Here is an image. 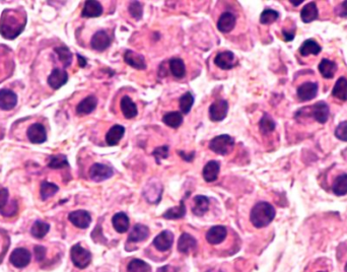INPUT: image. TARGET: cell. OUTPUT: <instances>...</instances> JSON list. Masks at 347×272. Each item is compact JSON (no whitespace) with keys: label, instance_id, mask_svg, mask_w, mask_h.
I'll return each mask as SVG.
<instances>
[{"label":"cell","instance_id":"obj_2","mask_svg":"<svg viewBox=\"0 0 347 272\" xmlns=\"http://www.w3.org/2000/svg\"><path fill=\"white\" fill-rule=\"evenodd\" d=\"M276 214L275 208L266 201H260L255 204L250 214V220L257 228L267 226L272 222Z\"/></svg>","mask_w":347,"mask_h":272},{"label":"cell","instance_id":"obj_20","mask_svg":"<svg viewBox=\"0 0 347 272\" xmlns=\"http://www.w3.org/2000/svg\"><path fill=\"white\" fill-rule=\"evenodd\" d=\"M162 187L158 182L152 183V181L146 186L144 190V195L146 199L150 203H158L162 197Z\"/></svg>","mask_w":347,"mask_h":272},{"label":"cell","instance_id":"obj_6","mask_svg":"<svg viewBox=\"0 0 347 272\" xmlns=\"http://www.w3.org/2000/svg\"><path fill=\"white\" fill-rule=\"evenodd\" d=\"M210 118L212 121H222L228 112V103L226 100H216L210 107Z\"/></svg>","mask_w":347,"mask_h":272},{"label":"cell","instance_id":"obj_28","mask_svg":"<svg viewBox=\"0 0 347 272\" xmlns=\"http://www.w3.org/2000/svg\"><path fill=\"white\" fill-rule=\"evenodd\" d=\"M318 70H319L321 76L324 78L331 80V78H334V76H335V74H336V72L338 70V66H337L336 62H334L332 60H329L327 58H324L319 63Z\"/></svg>","mask_w":347,"mask_h":272},{"label":"cell","instance_id":"obj_42","mask_svg":"<svg viewBox=\"0 0 347 272\" xmlns=\"http://www.w3.org/2000/svg\"><path fill=\"white\" fill-rule=\"evenodd\" d=\"M128 272H150V266L140 259H133L127 266Z\"/></svg>","mask_w":347,"mask_h":272},{"label":"cell","instance_id":"obj_30","mask_svg":"<svg viewBox=\"0 0 347 272\" xmlns=\"http://www.w3.org/2000/svg\"><path fill=\"white\" fill-rule=\"evenodd\" d=\"M210 208V199L204 195H197L193 198L192 212L197 216H204Z\"/></svg>","mask_w":347,"mask_h":272},{"label":"cell","instance_id":"obj_59","mask_svg":"<svg viewBox=\"0 0 347 272\" xmlns=\"http://www.w3.org/2000/svg\"><path fill=\"white\" fill-rule=\"evenodd\" d=\"M318 272H325V271H318Z\"/></svg>","mask_w":347,"mask_h":272},{"label":"cell","instance_id":"obj_9","mask_svg":"<svg viewBox=\"0 0 347 272\" xmlns=\"http://www.w3.org/2000/svg\"><path fill=\"white\" fill-rule=\"evenodd\" d=\"M68 220L74 226L84 230L88 228L90 224H92V216L86 210H76L69 214L68 216Z\"/></svg>","mask_w":347,"mask_h":272},{"label":"cell","instance_id":"obj_7","mask_svg":"<svg viewBox=\"0 0 347 272\" xmlns=\"http://www.w3.org/2000/svg\"><path fill=\"white\" fill-rule=\"evenodd\" d=\"M28 140L34 144H41L47 140V132L45 127L40 123L32 124L26 131Z\"/></svg>","mask_w":347,"mask_h":272},{"label":"cell","instance_id":"obj_15","mask_svg":"<svg viewBox=\"0 0 347 272\" xmlns=\"http://www.w3.org/2000/svg\"><path fill=\"white\" fill-rule=\"evenodd\" d=\"M228 230L224 226H214L206 232V241L212 245H218L226 238Z\"/></svg>","mask_w":347,"mask_h":272},{"label":"cell","instance_id":"obj_52","mask_svg":"<svg viewBox=\"0 0 347 272\" xmlns=\"http://www.w3.org/2000/svg\"><path fill=\"white\" fill-rule=\"evenodd\" d=\"M282 35H284V39L286 42H290L294 39V35H296V30H286L284 28L282 30Z\"/></svg>","mask_w":347,"mask_h":272},{"label":"cell","instance_id":"obj_18","mask_svg":"<svg viewBox=\"0 0 347 272\" xmlns=\"http://www.w3.org/2000/svg\"><path fill=\"white\" fill-rule=\"evenodd\" d=\"M148 236H150L148 226L142 224H137L133 226V228L131 230L128 236V242L129 243L142 242L148 239Z\"/></svg>","mask_w":347,"mask_h":272},{"label":"cell","instance_id":"obj_4","mask_svg":"<svg viewBox=\"0 0 347 272\" xmlns=\"http://www.w3.org/2000/svg\"><path fill=\"white\" fill-rule=\"evenodd\" d=\"M70 257L74 266L80 269L86 268L92 262V253L82 248L80 244H76L72 248Z\"/></svg>","mask_w":347,"mask_h":272},{"label":"cell","instance_id":"obj_38","mask_svg":"<svg viewBox=\"0 0 347 272\" xmlns=\"http://www.w3.org/2000/svg\"><path fill=\"white\" fill-rule=\"evenodd\" d=\"M49 230H50V224L41 220H36L32 226L30 234L34 238H36V239H43V238L48 234Z\"/></svg>","mask_w":347,"mask_h":272},{"label":"cell","instance_id":"obj_3","mask_svg":"<svg viewBox=\"0 0 347 272\" xmlns=\"http://www.w3.org/2000/svg\"><path fill=\"white\" fill-rule=\"evenodd\" d=\"M234 146V140L228 134L218 135L210 142V148L218 154L228 156Z\"/></svg>","mask_w":347,"mask_h":272},{"label":"cell","instance_id":"obj_46","mask_svg":"<svg viewBox=\"0 0 347 272\" xmlns=\"http://www.w3.org/2000/svg\"><path fill=\"white\" fill-rule=\"evenodd\" d=\"M128 12L132 18H134L136 20H140L144 16V6L140 2H132L129 4Z\"/></svg>","mask_w":347,"mask_h":272},{"label":"cell","instance_id":"obj_29","mask_svg":"<svg viewBox=\"0 0 347 272\" xmlns=\"http://www.w3.org/2000/svg\"><path fill=\"white\" fill-rule=\"evenodd\" d=\"M321 51H322V47L317 41L313 39L306 40L298 49V52L302 57H306L310 55L317 56L321 53Z\"/></svg>","mask_w":347,"mask_h":272},{"label":"cell","instance_id":"obj_32","mask_svg":"<svg viewBox=\"0 0 347 272\" xmlns=\"http://www.w3.org/2000/svg\"><path fill=\"white\" fill-rule=\"evenodd\" d=\"M331 94L339 100H347V78L345 76H341L337 80Z\"/></svg>","mask_w":347,"mask_h":272},{"label":"cell","instance_id":"obj_14","mask_svg":"<svg viewBox=\"0 0 347 272\" xmlns=\"http://www.w3.org/2000/svg\"><path fill=\"white\" fill-rule=\"evenodd\" d=\"M18 104V96L8 88L0 90V109L4 111L12 110Z\"/></svg>","mask_w":347,"mask_h":272},{"label":"cell","instance_id":"obj_48","mask_svg":"<svg viewBox=\"0 0 347 272\" xmlns=\"http://www.w3.org/2000/svg\"><path fill=\"white\" fill-rule=\"evenodd\" d=\"M152 156L156 158V162H160V160H164L168 156V146H160L156 148L152 152Z\"/></svg>","mask_w":347,"mask_h":272},{"label":"cell","instance_id":"obj_19","mask_svg":"<svg viewBox=\"0 0 347 272\" xmlns=\"http://www.w3.org/2000/svg\"><path fill=\"white\" fill-rule=\"evenodd\" d=\"M214 63L220 70H230L236 66L234 54L230 51H224L218 53L214 58Z\"/></svg>","mask_w":347,"mask_h":272},{"label":"cell","instance_id":"obj_34","mask_svg":"<svg viewBox=\"0 0 347 272\" xmlns=\"http://www.w3.org/2000/svg\"><path fill=\"white\" fill-rule=\"evenodd\" d=\"M170 70L172 74L177 78H182L186 76V66L185 63L182 59L180 58H172L168 62Z\"/></svg>","mask_w":347,"mask_h":272},{"label":"cell","instance_id":"obj_37","mask_svg":"<svg viewBox=\"0 0 347 272\" xmlns=\"http://www.w3.org/2000/svg\"><path fill=\"white\" fill-rule=\"evenodd\" d=\"M332 191L337 196L347 194V174H341L335 179L332 185Z\"/></svg>","mask_w":347,"mask_h":272},{"label":"cell","instance_id":"obj_25","mask_svg":"<svg viewBox=\"0 0 347 272\" xmlns=\"http://www.w3.org/2000/svg\"><path fill=\"white\" fill-rule=\"evenodd\" d=\"M197 248V241L188 232H183L178 242V250L183 254H188Z\"/></svg>","mask_w":347,"mask_h":272},{"label":"cell","instance_id":"obj_36","mask_svg":"<svg viewBox=\"0 0 347 272\" xmlns=\"http://www.w3.org/2000/svg\"><path fill=\"white\" fill-rule=\"evenodd\" d=\"M54 52L57 54L58 59L61 61L64 68L70 66L72 62V53L66 46H59L54 49Z\"/></svg>","mask_w":347,"mask_h":272},{"label":"cell","instance_id":"obj_35","mask_svg":"<svg viewBox=\"0 0 347 272\" xmlns=\"http://www.w3.org/2000/svg\"><path fill=\"white\" fill-rule=\"evenodd\" d=\"M186 214V206H185V203H184V200H181L180 201V204H179V206H176V208H172L170 210H168L164 214V218L166 220H179V218H184Z\"/></svg>","mask_w":347,"mask_h":272},{"label":"cell","instance_id":"obj_26","mask_svg":"<svg viewBox=\"0 0 347 272\" xmlns=\"http://www.w3.org/2000/svg\"><path fill=\"white\" fill-rule=\"evenodd\" d=\"M124 134H125V127L119 124L112 126L106 134L107 144L110 146H117L120 142V140L123 138Z\"/></svg>","mask_w":347,"mask_h":272},{"label":"cell","instance_id":"obj_21","mask_svg":"<svg viewBox=\"0 0 347 272\" xmlns=\"http://www.w3.org/2000/svg\"><path fill=\"white\" fill-rule=\"evenodd\" d=\"M220 170V164L216 160L208 162L203 168V178L207 183H212L218 180Z\"/></svg>","mask_w":347,"mask_h":272},{"label":"cell","instance_id":"obj_8","mask_svg":"<svg viewBox=\"0 0 347 272\" xmlns=\"http://www.w3.org/2000/svg\"><path fill=\"white\" fill-rule=\"evenodd\" d=\"M319 86L317 82H306L300 84L296 90V94L300 100L302 102H308L314 100L318 94Z\"/></svg>","mask_w":347,"mask_h":272},{"label":"cell","instance_id":"obj_27","mask_svg":"<svg viewBox=\"0 0 347 272\" xmlns=\"http://www.w3.org/2000/svg\"><path fill=\"white\" fill-rule=\"evenodd\" d=\"M102 14V6L96 0H88L86 2L84 10L82 12V16L86 18H98Z\"/></svg>","mask_w":347,"mask_h":272},{"label":"cell","instance_id":"obj_56","mask_svg":"<svg viewBox=\"0 0 347 272\" xmlns=\"http://www.w3.org/2000/svg\"><path fill=\"white\" fill-rule=\"evenodd\" d=\"M290 4H292L294 6H296H296H298L300 4H302L304 2H302V0H300V2H294V0H290Z\"/></svg>","mask_w":347,"mask_h":272},{"label":"cell","instance_id":"obj_17","mask_svg":"<svg viewBox=\"0 0 347 272\" xmlns=\"http://www.w3.org/2000/svg\"><path fill=\"white\" fill-rule=\"evenodd\" d=\"M68 82V74L64 70L54 68L51 74L48 76V84L53 90H59Z\"/></svg>","mask_w":347,"mask_h":272},{"label":"cell","instance_id":"obj_1","mask_svg":"<svg viewBox=\"0 0 347 272\" xmlns=\"http://www.w3.org/2000/svg\"><path fill=\"white\" fill-rule=\"evenodd\" d=\"M26 24L24 12L18 10H6L0 18V35L4 39L14 40L22 32Z\"/></svg>","mask_w":347,"mask_h":272},{"label":"cell","instance_id":"obj_54","mask_svg":"<svg viewBox=\"0 0 347 272\" xmlns=\"http://www.w3.org/2000/svg\"><path fill=\"white\" fill-rule=\"evenodd\" d=\"M178 154L186 160V162H191L192 160H193V158H194V156H195V152H192V154H186V152H181V150H179L178 152Z\"/></svg>","mask_w":347,"mask_h":272},{"label":"cell","instance_id":"obj_45","mask_svg":"<svg viewBox=\"0 0 347 272\" xmlns=\"http://www.w3.org/2000/svg\"><path fill=\"white\" fill-rule=\"evenodd\" d=\"M280 18V12L271 8H266L260 16V22L262 24H271Z\"/></svg>","mask_w":347,"mask_h":272},{"label":"cell","instance_id":"obj_57","mask_svg":"<svg viewBox=\"0 0 347 272\" xmlns=\"http://www.w3.org/2000/svg\"><path fill=\"white\" fill-rule=\"evenodd\" d=\"M206 272H222L220 269H210L208 271Z\"/></svg>","mask_w":347,"mask_h":272},{"label":"cell","instance_id":"obj_43","mask_svg":"<svg viewBox=\"0 0 347 272\" xmlns=\"http://www.w3.org/2000/svg\"><path fill=\"white\" fill-rule=\"evenodd\" d=\"M275 127H276V124L274 120L272 119V117L265 113L259 122L260 132L262 134H268L270 132H273L275 130Z\"/></svg>","mask_w":347,"mask_h":272},{"label":"cell","instance_id":"obj_58","mask_svg":"<svg viewBox=\"0 0 347 272\" xmlns=\"http://www.w3.org/2000/svg\"><path fill=\"white\" fill-rule=\"evenodd\" d=\"M345 272H347V263H346V265H345Z\"/></svg>","mask_w":347,"mask_h":272},{"label":"cell","instance_id":"obj_40","mask_svg":"<svg viewBox=\"0 0 347 272\" xmlns=\"http://www.w3.org/2000/svg\"><path fill=\"white\" fill-rule=\"evenodd\" d=\"M58 191H59V187L56 184L44 181V182H42L41 187H40L41 199L47 200V199L51 198L52 196H54Z\"/></svg>","mask_w":347,"mask_h":272},{"label":"cell","instance_id":"obj_47","mask_svg":"<svg viewBox=\"0 0 347 272\" xmlns=\"http://www.w3.org/2000/svg\"><path fill=\"white\" fill-rule=\"evenodd\" d=\"M334 134L337 140L347 142V121H343L339 123L335 129Z\"/></svg>","mask_w":347,"mask_h":272},{"label":"cell","instance_id":"obj_12","mask_svg":"<svg viewBox=\"0 0 347 272\" xmlns=\"http://www.w3.org/2000/svg\"><path fill=\"white\" fill-rule=\"evenodd\" d=\"M174 234L170 230H162L154 240V246L160 252L170 250L174 244Z\"/></svg>","mask_w":347,"mask_h":272},{"label":"cell","instance_id":"obj_24","mask_svg":"<svg viewBox=\"0 0 347 272\" xmlns=\"http://www.w3.org/2000/svg\"><path fill=\"white\" fill-rule=\"evenodd\" d=\"M236 24V16L232 12H226L220 16L218 22V28L220 32L224 34H228L234 28Z\"/></svg>","mask_w":347,"mask_h":272},{"label":"cell","instance_id":"obj_44","mask_svg":"<svg viewBox=\"0 0 347 272\" xmlns=\"http://www.w3.org/2000/svg\"><path fill=\"white\" fill-rule=\"evenodd\" d=\"M48 166L50 168H68L69 164L67 160L66 156L64 154H56V156H52L49 158L48 162Z\"/></svg>","mask_w":347,"mask_h":272},{"label":"cell","instance_id":"obj_16","mask_svg":"<svg viewBox=\"0 0 347 272\" xmlns=\"http://www.w3.org/2000/svg\"><path fill=\"white\" fill-rule=\"evenodd\" d=\"M124 61L131 67L138 70H146V62L144 55L136 53L132 50H127L124 53Z\"/></svg>","mask_w":347,"mask_h":272},{"label":"cell","instance_id":"obj_33","mask_svg":"<svg viewBox=\"0 0 347 272\" xmlns=\"http://www.w3.org/2000/svg\"><path fill=\"white\" fill-rule=\"evenodd\" d=\"M112 224L115 230L119 234H124L128 230L130 226L129 218L125 212H118L112 218Z\"/></svg>","mask_w":347,"mask_h":272},{"label":"cell","instance_id":"obj_53","mask_svg":"<svg viewBox=\"0 0 347 272\" xmlns=\"http://www.w3.org/2000/svg\"><path fill=\"white\" fill-rule=\"evenodd\" d=\"M178 269L172 265H166L162 267H160L156 272H177Z\"/></svg>","mask_w":347,"mask_h":272},{"label":"cell","instance_id":"obj_51","mask_svg":"<svg viewBox=\"0 0 347 272\" xmlns=\"http://www.w3.org/2000/svg\"><path fill=\"white\" fill-rule=\"evenodd\" d=\"M34 256H36V259L37 261H42L45 256H46V248L43 247V246H36L34 249Z\"/></svg>","mask_w":347,"mask_h":272},{"label":"cell","instance_id":"obj_41","mask_svg":"<svg viewBox=\"0 0 347 272\" xmlns=\"http://www.w3.org/2000/svg\"><path fill=\"white\" fill-rule=\"evenodd\" d=\"M193 105H194V96L190 92H187L184 94H182V96L179 100V106L183 114L185 115L189 114Z\"/></svg>","mask_w":347,"mask_h":272},{"label":"cell","instance_id":"obj_11","mask_svg":"<svg viewBox=\"0 0 347 272\" xmlns=\"http://www.w3.org/2000/svg\"><path fill=\"white\" fill-rule=\"evenodd\" d=\"M310 109V116L313 117L318 123L325 124L328 121L330 109L326 102L320 100L315 105L312 106Z\"/></svg>","mask_w":347,"mask_h":272},{"label":"cell","instance_id":"obj_22","mask_svg":"<svg viewBox=\"0 0 347 272\" xmlns=\"http://www.w3.org/2000/svg\"><path fill=\"white\" fill-rule=\"evenodd\" d=\"M120 108L123 116L126 119H133L138 114V109L136 104L132 100L129 96H124L120 102Z\"/></svg>","mask_w":347,"mask_h":272},{"label":"cell","instance_id":"obj_23","mask_svg":"<svg viewBox=\"0 0 347 272\" xmlns=\"http://www.w3.org/2000/svg\"><path fill=\"white\" fill-rule=\"evenodd\" d=\"M96 106H98V98L94 94H90L86 96V98H84L78 105L76 114L80 116L88 115L92 111H94Z\"/></svg>","mask_w":347,"mask_h":272},{"label":"cell","instance_id":"obj_55","mask_svg":"<svg viewBox=\"0 0 347 272\" xmlns=\"http://www.w3.org/2000/svg\"><path fill=\"white\" fill-rule=\"evenodd\" d=\"M76 56H78V65L82 68L86 67V59L84 57H82V55H80V54H76Z\"/></svg>","mask_w":347,"mask_h":272},{"label":"cell","instance_id":"obj_50","mask_svg":"<svg viewBox=\"0 0 347 272\" xmlns=\"http://www.w3.org/2000/svg\"><path fill=\"white\" fill-rule=\"evenodd\" d=\"M8 197H10V193L6 188L0 189V210L4 208L6 206Z\"/></svg>","mask_w":347,"mask_h":272},{"label":"cell","instance_id":"obj_39","mask_svg":"<svg viewBox=\"0 0 347 272\" xmlns=\"http://www.w3.org/2000/svg\"><path fill=\"white\" fill-rule=\"evenodd\" d=\"M162 122L170 128H178L183 123L182 113H180V112H168L162 117Z\"/></svg>","mask_w":347,"mask_h":272},{"label":"cell","instance_id":"obj_10","mask_svg":"<svg viewBox=\"0 0 347 272\" xmlns=\"http://www.w3.org/2000/svg\"><path fill=\"white\" fill-rule=\"evenodd\" d=\"M30 252L26 248H18L14 250L10 257V263L16 268H24L28 266L30 262Z\"/></svg>","mask_w":347,"mask_h":272},{"label":"cell","instance_id":"obj_13","mask_svg":"<svg viewBox=\"0 0 347 272\" xmlns=\"http://www.w3.org/2000/svg\"><path fill=\"white\" fill-rule=\"evenodd\" d=\"M111 44L110 36L105 30H98L92 38L90 46L98 52H102L109 48Z\"/></svg>","mask_w":347,"mask_h":272},{"label":"cell","instance_id":"obj_49","mask_svg":"<svg viewBox=\"0 0 347 272\" xmlns=\"http://www.w3.org/2000/svg\"><path fill=\"white\" fill-rule=\"evenodd\" d=\"M335 14L340 18H347V0L342 2L335 8Z\"/></svg>","mask_w":347,"mask_h":272},{"label":"cell","instance_id":"obj_31","mask_svg":"<svg viewBox=\"0 0 347 272\" xmlns=\"http://www.w3.org/2000/svg\"><path fill=\"white\" fill-rule=\"evenodd\" d=\"M319 16V10L315 2H308L300 10V18L304 24L314 22Z\"/></svg>","mask_w":347,"mask_h":272},{"label":"cell","instance_id":"obj_5","mask_svg":"<svg viewBox=\"0 0 347 272\" xmlns=\"http://www.w3.org/2000/svg\"><path fill=\"white\" fill-rule=\"evenodd\" d=\"M114 175V170L104 164H94L90 168V177L94 182H102L110 179Z\"/></svg>","mask_w":347,"mask_h":272}]
</instances>
